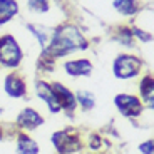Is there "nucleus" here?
<instances>
[{
    "mask_svg": "<svg viewBox=\"0 0 154 154\" xmlns=\"http://www.w3.org/2000/svg\"><path fill=\"white\" fill-rule=\"evenodd\" d=\"M81 49H87V42L79 32V29H75L74 25H64L59 30H54L52 40L47 45L45 52L55 57H60V55L70 54L74 50Z\"/></svg>",
    "mask_w": 154,
    "mask_h": 154,
    "instance_id": "obj_1",
    "label": "nucleus"
},
{
    "mask_svg": "<svg viewBox=\"0 0 154 154\" xmlns=\"http://www.w3.org/2000/svg\"><path fill=\"white\" fill-rule=\"evenodd\" d=\"M22 60V50L12 35L0 37V64L4 67H17Z\"/></svg>",
    "mask_w": 154,
    "mask_h": 154,
    "instance_id": "obj_2",
    "label": "nucleus"
},
{
    "mask_svg": "<svg viewBox=\"0 0 154 154\" xmlns=\"http://www.w3.org/2000/svg\"><path fill=\"white\" fill-rule=\"evenodd\" d=\"M139 66H141V62H139L137 57L124 54V55H119L114 60L112 70H114L117 79H131V77L137 75Z\"/></svg>",
    "mask_w": 154,
    "mask_h": 154,
    "instance_id": "obj_3",
    "label": "nucleus"
},
{
    "mask_svg": "<svg viewBox=\"0 0 154 154\" xmlns=\"http://www.w3.org/2000/svg\"><path fill=\"white\" fill-rule=\"evenodd\" d=\"M52 143H54L55 149L59 151L60 154H70V152H75L82 147L81 141L69 131H60V132H55L52 136Z\"/></svg>",
    "mask_w": 154,
    "mask_h": 154,
    "instance_id": "obj_4",
    "label": "nucleus"
},
{
    "mask_svg": "<svg viewBox=\"0 0 154 154\" xmlns=\"http://www.w3.org/2000/svg\"><path fill=\"white\" fill-rule=\"evenodd\" d=\"M116 107L119 109L121 114L127 116V117L139 116L141 111H143L141 100L134 96H129V94H119V96H116Z\"/></svg>",
    "mask_w": 154,
    "mask_h": 154,
    "instance_id": "obj_5",
    "label": "nucleus"
},
{
    "mask_svg": "<svg viewBox=\"0 0 154 154\" xmlns=\"http://www.w3.org/2000/svg\"><path fill=\"white\" fill-rule=\"evenodd\" d=\"M35 85H37V87H35L37 96L45 102L47 107H49L52 112H59V111H60L62 107H60V104H59V100H57V97H55L54 91H52V85H49L47 82H40V81H38Z\"/></svg>",
    "mask_w": 154,
    "mask_h": 154,
    "instance_id": "obj_6",
    "label": "nucleus"
},
{
    "mask_svg": "<svg viewBox=\"0 0 154 154\" xmlns=\"http://www.w3.org/2000/svg\"><path fill=\"white\" fill-rule=\"evenodd\" d=\"M42 122H44L42 116L38 114L35 109H30V107L23 109L19 114V117H17V124H19L22 129H29V131L37 129V126H40Z\"/></svg>",
    "mask_w": 154,
    "mask_h": 154,
    "instance_id": "obj_7",
    "label": "nucleus"
},
{
    "mask_svg": "<svg viewBox=\"0 0 154 154\" xmlns=\"http://www.w3.org/2000/svg\"><path fill=\"white\" fill-rule=\"evenodd\" d=\"M64 69L70 77H82L92 72V64L87 59H75V60H67L64 64Z\"/></svg>",
    "mask_w": 154,
    "mask_h": 154,
    "instance_id": "obj_8",
    "label": "nucleus"
},
{
    "mask_svg": "<svg viewBox=\"0 0 154 154\" xmlns=\"http://www.w3.org/2000/svg\"><path fill=\"white\" fill-rule=\"evenodd\" d=\"M52 91H54V94H55V97H57V100H59V104H60L62 109L74 111V107H75V97H74V94L70 92L66 85L59 84V82H54V84H52Z\"/></svg>",
    "mask_w": 154,
    "mask_h": 154,
    "instance_id": "obj_9",
    "label": "nucleus"
},
{
    "mask_svg": "<svg viewBox=\"0 0 154 154\" xmlns=\"http://www.w3.org/2000/svg\"><path fill=\"white\" fill-rule=\"evenodd\" d=\"M5 92L10 97H22L25 94V84L19 75L10 74L5 77Z\"/></svg>",
    "mask_w": 154,
    "mask_h": 154,
    "instance_id": "obj_10",
    "label": "nucleus"
},
{
    "mask_svg": "<svg viewBox=\"0 0 154 154\" xmlns=\"http://www.w3.org/2000/svg\"><path fill=\"white\" fill-rule=\"evenodd\" d=\"M29 30L34 34V37L38 40V44H40L44 49H47V45H49L50 40H52L54 30H50V29H47V27H40V25H34V23L29 25Z\"/></svg>",
    "mask_w": 154,
    "mask_h": 154,
    "instance_id": "obj_11",
    "label": "nucleus"
},
{
    "mask_svg": "<svg viewBox=\"0 0 154 154\" xmlns=\"http://www.w3.org/2000/svg\"><path fill=\"white\" fill-rule=\"evenodd\" d=\"M19 5L15 0H0V23H7L14 15H17Z\"/></svg>",
    "mask_w": 154,
    "mask_h": 154,
    "instance_id": "obj_12",
    "label": "nucleus"
},
{
    "mask_svg": "<svg viewBox=\"0 0 154 154\" xmlns=\"http://www.w3.org/2000/svg\"><path fill=\"white\" fill-rule=\"evenodd\" d=\"M17 154H38V146L34 139L27 136H19L17 141Z\"/></svg>",
    "mask_w": 154,
    "mask_h": 154,
    "instance_id": "obj_13",
    "label": "nucleus"
},
{
    "mask_svg": "<svg viewBox=\"0 0 154 154\" xmlns=\"http://www.w3.org/2000/svg\"><path fill=\"white\" fill-rule=\"evenodd\" d=\"M112 5L122 15H132L137 12V0H114Z\"/></svg>",
    "mask_w": 154,
    "mask_h": 154,
    "instance_id": "obj_14",
    "label": "nucleus"
},
{
    "mask_svg": "<svg viewBox=\"0 0 154 154\" xmlns=\"http://www.w3.org/2000/svg\"><path fill=\"white\" fill-rule=\"evenodd\" d=\"M75 100H79L82 111H91V109L96 106V99H94V96L91 92H87V91H79Z\"/></svg>",
    "mask_w": 154,
    "mask_h": 154,
    "instance_id": "obj_15",
    "label": "nucleus"
},
{
    "mask_svg": "<svg viewBox=\"0 0 154 154\" xmlns=\"http://www.w3.org/2000/svg\"><path fill=\"white\" fill-rule=\"evenodd\" d=\"M141 94H143V97H144V100H146L147 104L152 107V77L151 75H146L143 79V82H141Z\"/></svg>",
    "mask_w": 154,
    "mask_h": 154,
    "instance_id": "obj_16",
    "label": "nucleus"
},
{
    "mask_svg": "<svg viewBox=\"0 0 154 154\" xmlns=\"http://www.w3.org/2000/svg\"><path fill=\"white\" fill-rule=\"evenodd\" d=\"M27 5L30 10L38 12V14L49 10V0H27Z\"/></svg>",
    "mask_w": 154,
    "mask_h": 154,
    "instance_id": "obj_17",
    "label": "nucleus"
},
{
    "mask_svg": "<svg viewBox=\"0 0 154 154\" xmlns=\"http://www.w3.org/2000/svg\"><path fill=\"white\" fill-rule=\"evenodd\" d=\"M139 151L143 154H152V141H144L143 144H139V147H137Z\"/></svg>",
    "mask_w": 154,
    "mask_h": 154,
    "instance_id": "obj_18",
    "label": "nucleus"
},
{
    "mask_svg": "<svg viewBox=\"0 0 154 154\" xmlns=\"http://www.w3.org/2000/svg\"><path fill=\"white\" fill-rule=\"evenodd\" d=\"M134 35H136V37H139V38H143L144 42H147V40H151V34H146V32H143V30H137V29L134 30Z\"/></svg>",
    "mask_w": 154,
    "mask_h": 154,
    "instance_id": "obj_19",
    "label": "nucleus"
},
{
    "mask_svg": "<svg viewBox=\"0 0 154 154\" xmlns=\"http://www.w3.org/2000/svg\"><path fill=\"white\" fill-rule=\"evenodd\" d=\"M0 137H2V129H0Z\"/></svg>",
    "mask_w": 154,
    "mask_h": 154,
    "instance_id": "obj_20",
    "label": "nucleus"
},
{
    "mask_svg": "<svg viewBox=\"0 0 154 154\" xmlns=\"http://www.w3.org/2000/svg\"><path fill=\"white\" fill-rule=\"evenodd\" d=\"M0 111H2V109H0Z\"/></svg>",
    "mask_w": 154,
    "mask_h": 154,
    "instance_id": "obj_21",
    "label": "nucleus"
}]
</instances>
